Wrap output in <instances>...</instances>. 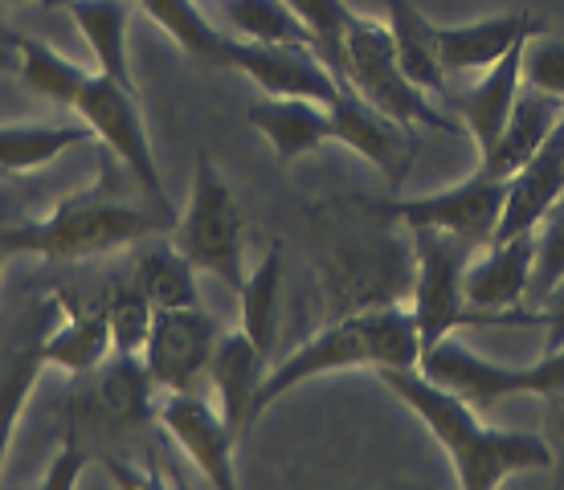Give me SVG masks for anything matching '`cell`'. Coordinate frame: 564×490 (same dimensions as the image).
<instances>
[{"instance_id":"obj_1","label":"cell","mask_w":564,"mask_h":490,"mask_svg":"<svg viewBox=\"0 0 564 490\" xmlns=\"http://www.w3.org/2000/svg\"><path fill=\"white\" fill-rule=\"evenodd\" d=\"M381 380L425 421V429L446 446L454 478L466 490H491L520 470H552V449L544 434L528 429H491L475 405L454 389L437 384L422 368H381Z\"/></svg>"},{"instance_id":"obj_2","label":"cell","mask_w":564,"mask_h":490,"mask_svg":"<svg viewBox=\"0 0 564 490\" xmlns=\"http://www.w3.org/2000/svg\"><path fill=\"white\" fill-rule=\"evenodd\" d=\"M155 221L143 209L102 193H78L57 200L54 213L37 221L0 229V253H37L45 262H83L99 253L123 250L148 238Z\"/></svg>"},{"instance_id":"obj_3","label":"cell","mask_w":564,"mask_h":490,"mask_svg":"<svg viewBox=\"0 0 564 490\" xmlns=\"http://www.w3.org/2000/svg\"><path fill=\"white\" fill-rule=\"evenodd\" d=\"M339 83L356 90L368 107L397 119L405 127H422V131H442L451 140H463L466 127H458L451 115L434 107V98H425L422 86H413L393 54V33L389 25L372 21V17L352 13L344 29V62H339Z\"/></svg>"},{"instance_id":"obj_4","label":"cell","mask_w":564,"mask_h":490,"mask_svg":"<svg viewBox=\"0 0 564 490\" xmlns=\"http://www.w3.org/2000/svg\"><path fill=\"white\" fill-rule=\"evenodd\" d=\"M172 246L197 270L221 279L229 291L246 286V253H241V209L229 181L217 172L209 155H200L193 168V188L181 221L172 229Z\"/></svg>"},{"instance_id":"obj_5","label":"cell","mask_w":564,"mask_h":490,"mask_svg":"<svg viewBox=\"0 0 564 490\" xmlns=\"http://www.w3.org/2000/svg\"><path fill=\"white\" fill-rule=\"evenodd\" d=\"M417 368L430 380L454 389L475 409H487L495 401H503V396H520V392H536V396L564 392V348L544 351L532 364H499V360H487L479 351H470L451 331L446 339H437L434 348L422 351Z\"/></svg>"},{"instance_id":"obj_6","label":"cell","mask_w":564,"mask_h":490,"mask_svg":"<svg viewBox=\"0 0 564 490\" xmlns=\"http://www.w3.org/2000/svg\"><path fill=\"white\" fill-rule=\"evenodd\" d=\"M413 233V315L422 331V351L434 348L466 319V270L475 262V241L446 229H410Z\"/></svg>"},{"instance_id":"obj_7","label":"cell","mask_w":564,"mask_h":490,"mask_svg":"<svg viewBox=\"0 0 564 490\" xmlns=\"http://www.w3.org/2000/svg\"><path fill=\"white\" fill-rule=\"evenodd\" d=\"M74 115L95 131V140H102L119 155V164H128L135 184L152 196V205L164 209L169 196H164V181H160V168H155V152L152 140H148V127H143L135 90L107 78L102 70H90L86 86L74 98Z\"/></svg>"},{"instance_id":"obj_8","label":"cell","mask_w":564,"mask_h":490,"mask_svg":"<svg viewBox=\"0 0 564 490\" xmlns=\"http://www.w3.org/2000/svg\"><path fill=\"white\" fill-rule=\"evenodd\" d=\"M503 200H508V181H495V176H482V172H475L470 181L454 184V188L434 196L381 200V205L352 196L356 209L372 213V217L401 221L405 229H422V225L425 229H446V233H458V238L475 241V246H491Z\"/></svg>"},{"instance_id":"obj_9","label":"cell","mask_w":564,"mask_h":490,"mask_svg":"<svg viewBox=\"0 0 564 490\" xmlns=\"http://www.w3.org/2000/svg\"><path fill=\"white\" fill-rule=\"evenodd\" d=\"M217 339H221V327L200 307H155L152 331L140 351L155 389L197 392L200 380L209 377Z\"/></svg>"},{"instance_id":"obj_10","label":"cell","mask_w":564,"mask_h":490,"mask_svg":"<svg viewBox=\"0 0 564 490\" xmlns=\"http://www.w3.org/2000/svg\"><path fill=\"white\" fill-rule=\"evenodd\" d=\"M74 380L78 389L70 396V417L78 429H128L155 413V380L143 356L111 351L95 372Z\"/></svg>"},{"instance_id":"obj_11","label":"cell","mask_w":564,"mask_h":490,"mask_svg":"<svg viewBox=\"0 0 564 490\" xmlns=\"http://www.w3.org/2000/svg\"><path fill=\"white\" fill-rule=\"evenodd\" d=\"M352 368H377V356H372V339H368V315L365 307L352 311V315H339L319 331L311 336L303 348H295L286 360L262 372V384H258V417L267 413L282 392H291L295 384L311 377H327V372H352Z\"/></svg>"},{"instance_id":"obj_12","label":"cell","mask_w":564,"mask_h":490,"mask_svg":"<svg viewBox=\"0 0 564 490\" xmlns=\"http://www.w3.org/2000/svg\"><path fill=\"white\" fill-rule=\"evenodd\" d=\"M229 66L241 70L270 98H311L332 107L344 95L339 74L315 45H267V42H229Z\"/></svg>"},{"instance_id":"obj_13","label":"cell","mask_w":564,"mask_h":490,"mask_svg":"<svg viewBox=\"0 0 564 490\" xmlns=\"http://www.w3.org/2000/svg\"><path fill=\"white\" fill-rule=\"evenodd\" d=\"M332 111V140L348 143L356 155H365L372 168L381 172L384 181L401 188V181L410 176V164L417 155L413 143V127L397 123L389 115H381L377 107H368L365 98L344 86V95L327 107Z\"/></svg>"},{"instance_id":"obj_14","label":"cell","mask_w":564,"mask_h":490,"mask_svg":"<svg viewBox=\"0 0 564 490\" xmlns=\"http://www.w3.org/2000/svg\"><path fill=\"white\" fill-rule=\"evenodd\" d=\"M160 421L205 475V482H213L217 490L238 487V475H234V442L238 437L209 401H200L197 392H172L160 405Z\"/></svg>"},{"instance_id":"obj_15","label":"cell","mask_w":564,"mask_h":490,"mask_svg":"<svg viewBox=\"0 0 564 490\" xmlns=\"http://www.w3.org/2000/svg\"><path fill=\"white\" fill-rule=\"evenodd\" d=\"M564 196V119L556 123L549 140L540 143V152L508 176V200L499 213L491 241L516 238V233H532L540 217Z\"/></svg>"},{"instance_id":"obj_16","label":"cell","mask_w":564,"mask_h":490,"mask_svg":"<svg viewBox=\"0 0 564 490\" xmlns=\"http://www.w3.org/2000/svg\"><path fill=\"white\" fill-rule=\"evenodd\" d=\"M561 119H564V98L549 95V90H536V86H520V95L511 102L508 123L499 131V143L491 148L487 160H479V172L482 176H495V181H508L511 172L523 168L540 152V143L556 131Z\"/></svg>"},{"instance_id":"obj_17","label":"cell","mask_w":564,"mask_h":490,"mask_svg":"<svg viewBox=\"0 0 564 490\" xmlns=\"http://www.w3.org/2000/svg\"><path fill=\"white\" fill-rule=\"evenodd\" d=\"M262 364L267 356L254 348V339L246 331H226L217 339V351H213L209 380L217 389V401H221V417L234 429V437H246L250 425L258 421V384H262Z\"/></svg>"},{"instance_id":"obj_18","label":"cell","mask_w":564,"mask_h":490,"mask_svg":"<svg viewBox=\"0 0 564 490\" xmlns=\"http://www.w3.org/2000/svg\"><path fill=\"white\" fill-rule=\"evenodd\" d=\"M57 307H62V323L37 344V351H42L45 364L62 368L70 377H86L115 351L111 319H107L102 303L99 307H86V303L70 298L66 291L57 294Z\"/></svg>"},{"instance_id":"obj_19","label":"cell","mask_w":564,"mask_h":490,"mask_svg":"<svg viewBox=\"0 0 564 490\" xmlns=\"http://www.w3.org/2000/svg\"><path fill=\"white\" fill-rule=\"evenodd\" d=\"M532 253L536 238L516 233V238L491 241V250L466 270V307L479 311H511L528 298L532 286Z\"/></svg>"},{"instance_id":"obj_20","label":"cell","mask_w":564,"mask_h":490,"mask_svg":"<svg viewBox=\"0 0 564 490\" xmlns=\"http://www.w3.org/2000/svg\"><path fill=\"white\" fill-rule=\"evenodd\" d=\"M523 42H528V37H523ZM523 42H516L499 62H491L479 83L458 98L463 127H466V135L475 140V148H479V160H487L491 148L499 143V131L508 123L511 102H516V95H520V86H523Z\"/></svg>"},{"instance_id":"obj_21","label":"cell","mask_w":564,"mask_h":490,"mask_svg":"<svg viewBox=\"0 0 564 490\" xmlns=\"http://www.w3.org/2000/svg\"><path fill=\"white\" fill-rule=\"evenodd\" d=\"M250 127L262 131V140L274 148L279 164H291L299 155H311L332 140V111L311 98H262L250 107Z\"/></svg>"},{"instance_id":"obj_22","label":"cell","mask_w":564,"mask_h":490,"mask_svg":"<svg viewBox=\"0 0 564 490\" xmlns=\"http://www.w3.org/2000/svg\"><path fill=\"white\" fill-rule=\"evenodd\" d=\"M540 21L528 13L482 17L470 25H437V54H442L446 70H487L491 62H499L511 45L532 37Z\"/></svg>"},{"instance_id":"obj_23","label":"cell","mask_w":564,"mask_h":490,"mask_svg":"<svg viewBox=\"0 0 564 490\" xmlns=\"http://www.w3.org/2000/svg\"><path fill=\"white\" fill-rule=\"evenodd\" d=\"M62 9L70 13V21L86 37L90 54H95V66H99L107 78H115V83H123L135 90L131 62H128L131 0H62Z\"/></svg>"},{"instance_id":"obj_24","label":"cell","mask_w":564,"mask_h":490,"mask_svg":"<svg viewBox=\"0 0 564 490\" xmlns=\"http://www.w3.org/2000/svg\"><path fill=\"white\" fill-rule=\"evenodd\" d=\"M389 33L401 74L425 95H446V66L437 54V25L413 9V0H389Z\"/></svg>"},{"instance_id":"obj_25","label":"cell","mask_w":564,"mask_h":490,"mask_svg":"<svg viewBox=\"0 0 564 490\" xmlns=\"http://www.w3.org/2000/svg\"><path fill=\"white\" fill-rule=\"evenodd\" d=\"M86 140H95V131L83 119L78 123H4L0 127V176L45 168L62 152Z\"/></svg>"},{"instance_id":"obj_26","label":"cell","mask_w":564,"mask_h":490,"mask_svg":"<svg viewBox=\"0 0 564 490\" xmlns=\"http://www.w3.org/2000/svg\"><path fill=\"white\" fill-rule=\"evenodd\" d=\"M140 9L152 17L155 25L169 33L193 62L205 66H229V33L213 25L209 17L197 9V0H140Z\"/></svg>"},{"instance_id":"obj_27","label":"cell","mask_w":564,"mask_h":490,"mask_svg":"<svg viewBox=\"0 0 564 490\" xmlns=\"http://www.w3.org/2000/svg\"><path fill=\"white\" fill-rule=\"evenodd\" d=\"M279 294H282V246H270L254 274H246L241 286V331L254 339L262 356L279 344Z\"/></svg>"},{"instance_id":"obj_28","label":"cell","mask_w":564,"mask_h":490,"mask_svg":"<svg viewBox=\"0 0 564 490\" xmlns=\"http://www.w3.org/2000/svg\"><path fill=\"white\" fill-rule=\"evenodd\" d=\"M221 17L241 42L315 45L311 29L286 0H221Z\"/></svg>"},{"instance_id":"obj_29","label":"cell","mask_w":564,"mask_h":490,"mask_svg":"<svg viewBox=\"0 0 564 490\" xmlns=\"http://www.w3.org/2000/svg\"><path fill=\"white\" fill-rule=\"evenodd\" d=\"M13 45H17V57H21V66H17L21 83H25L29 90H37V95L62 102V107H74V98H78V90L86 86L90 70L78 66V62H70L66 54H57L54 45L37 42V37H25V33H13Z\"/></svg>"},{"instance_id":"obj_30","label":"cell","mask_w":564,"mask_h":490,"mask_svg":"<svg viewBox=\"0 0 564 490\" xmlns=\"http://www.w3.org/2000/svg\"><path fill=\"white\" fill-rule=\"evenodd\" d=\"M135 279L152 307H200L197 294V266L184 258L176 246H152L135 262Z\"/></svg>"},{"instance_id":"obj_31","label":"cell","mask_w":564,"mask_h":490,"mask_svg":"<svg viewBox=\"0 0 564 490\" xmlns=\"http://www.w3.org/2000/svg\"><path fill=\"white\" fill-rule=\"evenodd\" d=\"M102 311L111 319V336H115V351L123 356H140L143 339L152 331V298L143 294L140 279H115L102 294Z\"/></svg>"},{"instance_id":"obj_32","label":"cell","mask_w":564,"mask_h":490,"mask_svg":"<svg viewBox=\"0 0 564 490\" xmlns=\"http://www.w3.org/2000/svg\"><path fill=\"white\" fill-rule=\"evenodd\" d=\"M45 368L42 351H21L13 360L0 364V462H4V449L13 442V429L21 421V409H25L29 392L37 384V372Z\"/></svg>"},{"instance_id":"obj_33","label":"cell","mask_w":564,"mask_h":490,"mask_svg":"<svg viewBox=\"0 0 564 490\" xmlns=\"http://www.w3.org/2000/svg\"><path fill=\"white\" fill-rule=\"evenodd\" d=\"M532 238H536V253H532V286H528V294L549 298L552 286L564 279V196L540 217Z\"/></svg>"},{"instance_id":"obj_34","label":"cell","mask_w":564,"mask_h":490,"mask_svg":"<svg viewBox=\"0 0 564 490\" xmlns=\"http://www.w3.org/2000/svg\"><path fill=\"white\" fill-rule=\"evenodd\" d=\"M299 17H303V25L311 29V37H315V50L327 57V66H336L339 74V62H344V29H348V0H286Z\"/></svg>"},{"instance_id":"obj_35","label":"cell","mask_w":564,"mask_h":490,"mask_svg":"<svg viewBox=\"0 0 564 490\" xmlns=\"http://www.w3.org/2000/svg\"><path fill=\"white\" fill-rule=\"evenodd\" d=\"M523 86H536L564 98V42L556 37H528L523 42Z\"/></svg>"},{"instance_id":"obj_36","label":"cell","mask_w":564,"mask_h":490,"mask_svg":"<svg viewBox=\"0 0 564 490\" xmlns=\"http://www.w3.org/2000/svg\"><path fill=\"white\" fill-rule=\"evenodd\" d=\"M83 470H86V449H83V442H78V434H70L66 442H62V449H57L54 466L42 475V487L66 490L83 478Z\"/></svg>"},{"instance_id":"obj_37","label":"cell","mask_w":564,"mask_h":490,"mask_svg":"<svg viewBox=\"0 0 564 490\" xmlns=\"http://www.w3.org/2000/svg\"><path fill=\"white\" fill-rule=\"evenodd\" d=\"M544 442L552 449V475L564 487V392L544 396Z\"/></svg>"},{"instance_id":"obj_38","label":"cell","mask_w":564,"mask_h":490,"mask_svg":"<svg viewBox=\"0 0 564 490\" xmlns=\"http://www.w3.org/2000/svg\"><path fill=\"white\" fill-rule=\"evenodd\" d=\"M540 323L549 327V339H544V351H556L564 348V279L552 286L549 294V311L540 315Z\"/></svg>"},{"instance_id":"obj_39","label":"cell","mask_w":564,"mask_h":490,"mask_svg":"<svg viewBox=\"0 0 564 490\" xmlns=\"http://www.w3.org/2000/svg\"><path fill=\"white\" fill-rule=\"evenodd\" d=\"M21 66V57H17V45H13V29H0V74H9Z\"/></svg>"},{"instance_id":"obj_40","label":"cell","mask_w":564,"mask_h":490,"mask_svg":"<svg viewBox=\"0 0 564 490\" xmlns=\"http://www.w3.org/2000/svg\"><path fill=\"white\" fill-rule=\"evenodd\" d=\"M0 4H25V0H0Z\"/></svg>"},{"instance_id":"obj_41","label":"cell","mask_w":564,"mask_h":490,"mask_svg":"<svg viewBox=\"0 0 564 490\" xmlns=\"http://www.w3.org/2000/svg\"><path fill=\"white\" fill-rule=\"evenodd\" d=\"M0 274H4V253H0Z\"/></svg>"},{"instance_id":"obj_42","label":"cell","mask_w":564,"mask_h":490,"mask_svg":"<svg viewBox=\"0 0 564 490\" xmlns=\"http://www.w3.org/2000/svg\"><path fill=\"white\" fill-rule=\"evenodd\" d=\"M45 4H62V0H45Z\"/></svg>"}]
</instances>
